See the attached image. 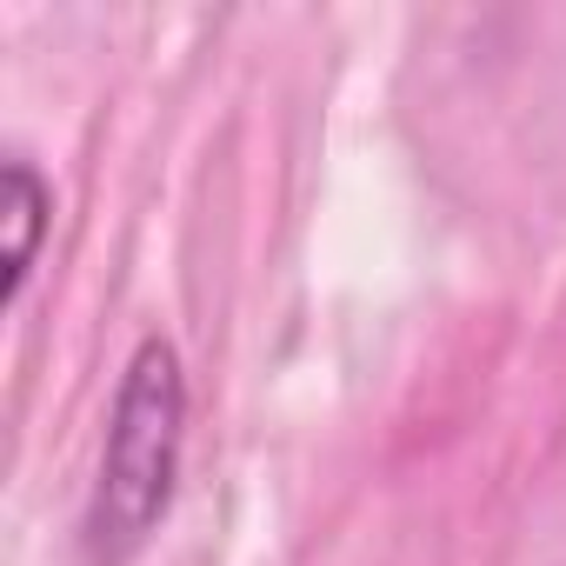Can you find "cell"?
Wrapping results in <instances>:
<instances>
[{"instance_id":"1","label":"cell","mask_w":566,"mask_h":566,"mask_svg":"<svg viewBox=\"0 0 566 566\" xmlns=\"http://www.w3.org/2000/svg\"><path fill=\"white\" fill-rule=\"evenodd\" d=\"M180 447H187V380H180V354L167 340H140L114 413H107V440H101V473H94V500H87V553L101 566L134 559L154 526L174 506V480H180Z\"/></svg>"},{"instance_id":"2","label":"cell","mask_w":566,"mask_h":566,"mask_svg":"<svg viewBox=\"0 0 566 566\" xmlns=\"http://www.w3.org/2000/svg\"><path fill=\"white\" fill-rule=\"evenodd\" d=\"M48 213H54V193L48 180L14 154L8 167H0V220H8V287H0V301H21L28 273H34V253H41V233H48Z\"/></svg>"}]
</instances>
